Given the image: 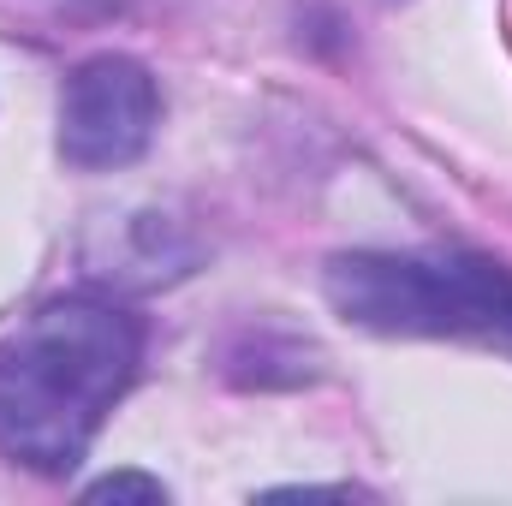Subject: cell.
Here are the masks:
<instances>
[{"instance_id":"obj_1","label":"cell","mask_w":512,"mask_h":506,"mask_svg":"<svg viewBox=\"0 0 512 506\" xmlns=\"http://www.w3.org/2000/svg\"><path fill=\"white\" fill-rule=\"evenodd\" d=\"M137 358L143 328L114 298L72 292L42 304L0 340V453L42 477L78 471L102 417L137 376Z\"/></svg>"},{"instance_id":"obj_2","label":"cell","mask_w":512,"mask_h":506,"mask_svg":"<svg viewBox=\"0 0 512 506\" xmlns=\"http://www.w3.org/2000/svg\"><path fill=\"white\" fill-rule=\"evenodd\" d=\"M328 304L370 334L483 340L512 352V274L483 256L441 251H352L322 274Z\"/></svg>"},{"instance_id":"obj_3","label":"cell","mask_w":512,"mask_h":506,"mask_svg":"<svg viewBox=\"0 0 512 506\" xmlns=\"http://www.w3.org/2000/svg\"><path fill=\"white\" fill-rule=\"evenodd\" d=\"M161 120V90L143 60L90 54L60 90V155L84 173L131 167Z\"/></svg>"},{"instance_id":"obj_4","label":"cell","mask_w":512,"mask_h":506,"mask_svg":"<svg viewBox=\"0 0 512 506\" xmlns=\"http://www.w3.org/2000/svg\"><path fill=\"white\" fill-rule=\"evenodd\" d=\"M90 501H167V483L161 477H143V471H114L102 483L84 489Z\"/></svg>"}]
</instances>
